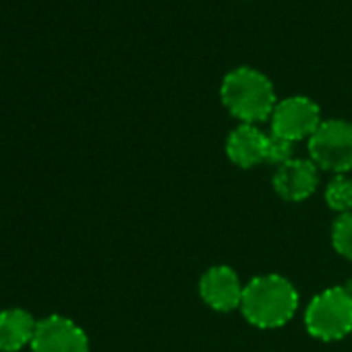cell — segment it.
I'll return each mask as SVG.
<instances>
[{
	"label": "cell",
	"instance_id": "1",
	"mask_svg": "<svg viewBox=\"0 0 352 352\" xmlns=\"http://www.w3.org/2000/svg\"><path fill=\"white\" fill-rule=\"evenodd\" d=\"M298 307L296 288L278 274L253 278L243 292L241 311L249 323L261 329H274L288 323Z\"/></svg>",
	"mask_w": 352,
	"mask_h": 352
},
{
	"label": "cell",
	"instance_id": "2",
	"mask_svg": "<svg viewBox=\"0 0 352 352\" xmlns=\"http://www.w3.org/2000/svg\"><path fill=\"white\" fill-rule=\"evenodd\" d=\"M220 98L228 112L243 120V124H255L272 118L278 104L270 77L251 67H239L226 73L220 85Z\"/></svg>",
	"mask_w": 352,
	"mask_h": 352
},
{
	"label": "cell",
	"instance_id": "3",
	"mask_svg": "<svg viewBox=\"0 0 352 352\" xmlns=\"http://www.w3.org/2000/svg\"><path fill=\"white\" fill-rule=\"evenodd\" d=\"M305 325L323 342L346 338L352 331V290L336 286L317 294L305 311Z\"/></svg>",
	"mask_w": 352,
	"mask_h": 352
},
{
	"label": "cell",
	"instance_id": "4",
	"mask_svg": "<svg viewBox=\"0 0 352 352\" xmlns=\"http://www.w3.org/2000/svg\"><path fill=\"white\" fill-rule=\"evenodd\" d=\"M309 153L315 166L344 174L352 170V122L333 118L323 120L309 137Z\"/></svg>",
	"mask_w": 352,
	"mask_h": 352
},
{
	"label": "cell",
	"instance_id": "5",
	"mask_svg": "<svg viewBox=\"0 0 352 352\" xmlns=\"http://www.w3.org/2000/svg\"><path fill=\"white\" fill-rule=\"evenodd\" d=\"M319 106L305 96H292L276 104L272 112V133L288 141L311 137L321 124Z\"/></svg>",
	"mask_w": 352,
	"mask_h": 352
},
{
	"label": "cell",
	"instance_id": "6",
	"mask_svg": "<svg viewBox=\"0 0 352 352\" xmlns=\"http://www.w3.org/2000/svg\"><path fill=\"white\" fill-rule=\"evenodd\" d=\"M32 352H89V338L73 319L48 315L38 321Z\"/></svg>",
	"mask_w": 352,
	"mask_h": 352
},
{
	"label": "cell",
	"instance_id": "7",
	"mask_svg": "<svg viewBox=\"0 0 352 352\" xmlns=\"http://www.w3.org/2000/svg\"><path fill=\"white\" fill-rule=\"evenodd\" d=\"M245 286L234 270L228 265H214L210 267L199 280V294L208 307L220 313H228L241 307Z\"/></svg>",
	"mask_w": 352,
	"mask_h": 352
},
{
	"label": "cell",
	"instance_id": "8",
	"mask_svg": "<svg viewBox=\"0 0 352 352\" xmlns=\"http://www.w3.org/2000/svg\"><path fill=\"white\" fill-rule=\"evenodd\" d=\"M317 187V166L313 160H290L278 166L274 189L286 201H305Z\"/></svg>",
	"mask_w": 352,
	"mask_h": 352
},
{
	"label": "cell",
	"instance_id": "9",
	"mask_svg": "<svg viewBox=\"0 0 352 352\" xmlns=\"http://www.w3.org/2000/svg\"><path fill=\"white\" fill-rule=\"evenodd\" d=\"M265 147L267 135H263L255 124L236 126L226 141L228 157L241 168H255L257 164L265 162Z\"/></svg>",
	"mask_w": 352,
	"mask_h": 352
},
{
	"label": "cell",
	"instance_id": "10",
	"mask_svg": "<svg viewBox=\"0 0 352 352\" xmlns=\"http://www.w3.org/2000/svg\"><path fill=\"white\" fill-rule=\"evenodd\" d=\"M38 321L25 309L0 311V352H19L32 346Z\"/></svg>",
	"mask_w": 352,
	"mask_h": 352
},
{
	"label": "cell",
	"instance_id": "11",
	"mask_svg": "<svg viewBox=\"0 0 352 352\" xmlns=\"http://www.w3.org/2000/svg\"><path fill=\"white\" fill-rule=\"evenodd\" d=\"M325 201L331 210L340 214L352 212V181L346 176H336V179L325 189Z\"/></svg>",
	"mask_w": 352,
	"mask_h": 352
},
{
	"label": "cell",
	"instance_id": "12",
	"mask_svg": "<svg viewBox=\"0 0 352 352\" xmlns=\"http://www.w3.org/2000/svg\"><path fill=\"white\" fill-rule=\"evenodd\" d=\"M331 243L333 249L352 261V212L350 214H342L331 228Z\"/></svg>",
	"mask_w": 352,
	"mask_h": 352
},
{
	"label": "cell",
	"instance_id": "13",
	"mask_svg": "<svg viewBox=\"0 0 352 352\" xmlns=\"http://www.w3.org/2000/svg\"><path fill=\"white\" fill-rule=\"evenodd\" d=\"M292 151H294V141H288L284 137L278 135H267V147H265V162L282 166L286 162L292 160Z\"/></svg>",
	"mask_w": 352,
	"mask_h": 352
}]
</instances>
